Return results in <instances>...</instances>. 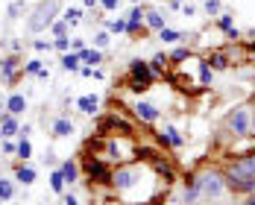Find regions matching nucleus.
Returning a JSON list of instances; mask_svg holds the SVG:
<instances>
[{
	"label": "nucleus",
	"mask_w": 255,
	"mask_h": 205,
	"mask_svg": "<svg viewBox=\"0 0 255 205\" xmlns=\"http://www.w3.org/2000/svg\"><path fill=\"white\" fill-rule=\"evenodd\" d=\"M0 109H3V100H0Z\"/></svg>",
	"instance_id": "obj_45"
},
{
	"label": "nucleus",
	"mask_w": 255,
	"mask_h": 205,
	"mask_svg": "<svg viewBox=\"0 0 255 205\" xmlns=\"http://www.w3.org/2000/svg\"><path fill=\"white\" fill-rule=\"evenodd\" d=\"M21 132V126H18V120H15V114H3L0 117V138H12V135H18Z\"/></svg>",
	"instance_id": "obj_8"
},
{
	"label": "nucleus",
	"mask_w": 255,
	"mask_h": 205,
	"mask_svg": "<svg viewBox=\"0 0 255 205\" xmlns=\"http://www.w3.org/2000/svg\"><path fill=\"white\" fill-rule=\"evenodd\" d=\"M162 38L167 41V44H173V41H179V38H185L182 32H176V29H167V26H162Z\"/></svg>",
	"instance_id": "obj_24"
},
{
	"label": "nucleus",
	"mask_w": 255,
	"mask_h": 205,
	"mask_svg": "<svg viewBox=\"0 0 255 205\" xmlns=\"http://www.w3.org/2000/svg\"><path fill=\"white\" fill-rule=\"evenodd\" d=\"M15 153H18V156H21V159H23V161H26V159H29V156H32V147H29V141H26V138H23V141H21V144H18V150H15Z\"/></svg>",
	"instance_id": "obj_26"
},
{
	"label": "nucleus",
	"mask_w": 255,
	"mask_h": 205,
	"mask_svg": "<svg viewBox=\"0 0 255 205\" xmlns=\"http://www.w3.org/2000/svg\"><path fill=\"white\" fill-rule=\"evenodd\" d=\"M59 173L65 176V182H68V185H73V182H76V176H79V170H76V164H73V161H62Z\"/></svg>",
	"instance_id": "obj_13"
},
{
	"label": "nucleus",
	"mask_w": 255,
	"mask_h": 205,
	"mask_svg": "<svg viewBox=\"0 0 255 205\" xmlns=\"http://www.w3.org/2000/svg\"><path fill=\"white\" fill-rule=\"evenodd\" d=\"M3 109H6L9 114H15V117H18V114H23V112H26V97H23V94H12V97L3 103Z\"/></svg>",
	"instance_id": "obj_7"
},
{
	"label": "nucleus",
	"mask_w": 255,
	"mask_h": 205,
	"mask_svg": "<svg viewBox=\"0 0 255 205\" xmlns=\"http://www.w3.org/2000/svg\"><path fill=\"white\" fill-rule=\"evenodd\" d=\"M132 3H138V0H132Z\"/></svg>",
	"instance_id": "obj_46"
},
{
	"label": "nucleus",
	"mask_w": 255,
	"mask_h": 205,
	"mask_svg": "<svg viewBox=\"0 0 255 205\" xmlns=\"http://www.w3.org/2000/svg\"><path fill=\"white\" fill-rule=\"evenodd\" d=\"M129 70H132V85H129V88H132V91H138V94H141V91H147V88H150V79H153V70H150L141 59H132Z\"/></svg>",
	"instance_id": "obj_2"
},
{
	"label": "nucleus",
	"mask_w": 255,
	"mask_h": 205,
	"mask_svg": "<svg viewBox=\"0 0 255 205\" xmlns=\"http://www.w3.org/2000/svg\"><path fill=\"white\" fill-rule=\"evenodd\" d=\"M62 203H65V205H79V200H76V197H70V194H65V197H62Z\"/></svg>",
	"instance_id": "obj_38"
},
{
	"label": "nucleus",
	"mask_w": 255,
	"mask_h": 205,
	"mask_svg": "<svg viewBox=\"0 0 255 205\" xmlns=\"http://www.w3.org/2000/svg\"><path fill=\"white\" fill-rule=\"evenodd\" d=\"M200 191H203L206 197H220V191H223V179H220L217 173H209V176L200 179Z\"/></svg>",
	"instance_id": "obj_6"
},
{
	"label": "nucleus",
	"mask_w": 255,
	"mask_h": 205,
	"mask_svg": "<svg viewBox=\"0 0 255 205\" xmlns=\"http://www.w3.org/2000/svg\"><path fill=\"white\" fill-rule=\"evenodd\" d=\"M206 62H209V65H211V68H217V70H223V68H226V65H229V62H226V56H220V53H214V56H209V59H206Z\"/></svg>",
	"instance_id": "obj_25"
},
{
	"label": "nucleus",
	"mask_w": 255,
	"mask_h": 205,
	"mask_svg": "<svg viewBox=\"0 0 255 205\" xmlns=\"http://www.w3.org/2000/svg\"><path fill=\"white\" fill-rule=\"evenodd\" d=\"M164 65H167V59H164V56H156V59H153V73H162Z\"/></svg>",
	"instance_id": "obj_31"
},
{
	"label": "nucleus",
	"mask_w": 255,
	"mask_h": 205,
	"mask_svg": "<svg viewBox=\"0 0 255 205\" xmlns=\"http://www.w3.org/2000/svg\"><path fill=\"white\" fill-rule=\"evenodd\" d=\"M85 173H88L94 182H100V185L112 182V173H109V167H106L103 161H97V159H85Z\"/></svg>",
	"instance_id": "obj_5"
},
{
	"label": "nucleus",
	"mask_w": 255,
	"mask_h": 205,
	"mask_svg": "<svg viewBox=\"0 0 255 205\" xmlns=\"http://www.w3.org/2000/svg\"><path fill=\"white\" fill-rule=\"evenodd\" d=\"M82 3H85V6H97L100 0H82Z\"/></svg>",
	"instance_id": "obj_43"
},
{
	"label": "nucleus",
	"mask_w": 255,
	"mask_h": 205,
	"mask_svg": "<svg viewBox=\"0 0 255 205\" xmlns=\"http://www.w3.org/2000/svg\"><path fill=\"white\" fill-rule=\"evenodd\" d=\"M38 70H41V62H38V59L26 62V68H23V73H38Z\"/></svg>",
	"instance_id": "obj_34"
},
{
	"label": "nucleus",
	"mask_w": 255,
	"mask_h": 205,
	"mask_svg": "<svg viewBox=\"0 0 255 205\" xmlns=\"http://www.w3.org/2000/svg\"><path fill=\"white\" fill-rule=\"evenodd\" d=\"M250 123H253V114H250L247 109H238V112L232 114V120H229V129H232L238 138H244V135H250Z\"/></svg>",
	"instance_id": "obj_4"
},
{
	"label": "nucleus",
	"mask_w": 255,
	"mask_h": 205,
	"mask_svg": "<svg viewBox=\"0 0 255 205\" xmlns=\"http://www.w3.org/2000/svg\"><path fill=\"white\" fill-rule=\"evenodd\" d=\"M147 23H150L153 29H162V26H164V15H162V12H147Z\"/></svg>",
	"instance_id": "obj_22"
},
{
	"label": "nucleus",
	"mask_w": 255,
	"mask_h": 205,
	"mask_svg": "<svg viewBox=\"0 0 255 205\" xmlns=\"http://www.w3.org/2000/svg\"><path fill=\"white\" fill-rule=\"evenodd\" d=\"M15 76V59H6L3 62V79H12Z\"/></svg>",
	"instance_id": "obj_28"
},
{
	"label": "nucleus",
	"mask_w": 255,
	"mask_h": 205,
	"mask_svg": "<svg viewBox=\"0 0 255 205\" xmlns=\"http://www.w3.org/2000/svg\"><path fill=\"white\" fill-rule=\"evenodd\" d=\"M15 197V185L9 179H0V203H9Z\"/></svg>",
	"instance_id": "obj_19"
},
{
	"label": "nucleus",
	"mask_w": 255,
	"mask_h": 205,
	"mask_svg": "<svg viewBox=\"0 0 255 205\" xmlns=\"http://www.w3.org/2000/svg\"><path fill=\"white\" fill-rule=\"evenodd\" d=\"M79 59H82V62H88V65H97V62H103L100 50H79Z\"/></svg>",
	"instance_id": "obj_21"
},
{
	"label": "nucleus",
	"mask_w": 255,
	"mask_h": 205,
	"mask_svg": "<svg viewBox=\"0 0 255 205\" xmlns=\"http://www.w3.org/2000/svg\"><path fill=\"white\" fill-rule=\"evenodd\" d=\"M15 179H18L21 185H32V182H35V170H32V167H18V170H15Z\"/></svg>",
	"instance_id": "obj_15"
},
{
	"label": "nucleus",
	"mask_w": 255,
	"mask_h": 205,
	"mask_svg": "<svg viewBox=\"0 0 255 205\" xmlns=\"http://www.w3.org/2000/svg\"><path fill=\"white\" fill-rule=\"evenodd\" d=\"M65 185H68V182H65V176H62L59 170H53V173H50V188H53L56 194H65Z\"/></svg>",
	"instance_id": "obj_18"
},
{
	"label": "nucleus",
	"mask_w": 255,
	"mask_h": 205,
	"mask_svg": "<svg viewBox=\"0 0 255 205\" xmlns=\"http://www.w3.org/2000/svg\"><path fill=\"white\" fill-rule=\"evenodd\" d=\"M244 205H255V197H250V200H247V203H244Z\"/></svg>",
	"instance_id": "obj_44"
},
{
	"label": "nucleus",
	"mask_w": 255,
	"mask_h": 205,
	"mask_svg": "<svg viewBox=\"0 0 255 205\" xmlns=\"http://www.w3.org/2000/svg\"><path fill=\"white\" fill-rule=\"evenodd\" d=\"M53 47H56V50H62V53H65V50H68V47H70V44H68V38H65V35H62V38H56V41H53Z\"/></svg>",
	"instance_id": "obj_35"
},
{
	"label": "nucleus",
	"mask_w": 255,
	"mask_h": 205,
	"mask_svg": "<svg viewBox=\"0 0 255 205\" xmlns=\"http://www.w3.org/2000/svg\"><path fill=\"white\" fill-rule=\"evenodd\" d=\"M182 59H188V50H185V47H179V50L173 53V62H182Z\"/></svg>",
	"instance_id": "obj_37"
},
{
	"label": "nucleus",
	"mask_w": 255,
	"mask_h": 205,
	"mask_svg": "<svg viewBox=\"0 0 255 205\" xmlns=\"http://www.w3.org/2000/svg\"><path fill=\"white\" fill-rule=\"evenodd\" d=\"M235 191H241V194H253L255 191V176L253 179H238V182H229Z\"/></svg>",
	"instance_id": "obj_17"
},
{
	"label": "nucleus",
	"mask_w": 255,
	"mask_h": 205,
	"mask_svg": "<svg viewBox=\"0 0 255 205\" xmlns=\"http://www.w3.org/2000/svg\"><path fill=\"white\" fill-rule=\"evenodd\" d=\"M220 26H223V29H232V18H229V15H223V18H220Z\"/></svg>",
	"instance_id": "obj_39"
},
{
	"label": "nucleus",
	"mask_w": 255,
	"mask_h": 205,
	"mask_svg": "<svg viewBox=\"0 0 255 205\" xmlns=\"http://www.w3.org/2000/svg\"><path fill=\"white\" fill-rule=\"evenodd\" d=\"M79 18H82V9H79V6H68V9H65V21H68L70 26L79 23Z\"/></svg>",
	"instance_id": "obj_20"
},
{
	"label": "nucleus",
	"mask_w": 255,
	"mask_h": 205,
	"mask_svg": "<svg viewBox=\"0 0 255 205\" xmlns=\"http://www.w3.org/2000/svg\"><path fill=\"white\" fill-rule=\"evenodd\" d=\"M73 50L79 53V50H85V44H82V38H73Z\"/></svg>",
	"instance_id": "obj_41"
},
{
	"label": "nucleus",
	"mask_w": 255,
	"mask_h": 205,
	"mask_svg": "<svg viewBox=\"0 0 255 205\" xmlns=\"http://www.w3.org/2000/svg\"><path fill=\"white\" fill-rule=\"evenodd\" d=\"M162 138H167V144H173V147H182V135H179V132H176L173 126H167Z\"/></svg>",
	"instance_id": "obj_23"
},
{
	"label": "nucleus",
	"mask_w": 255,
	"mask_h": 205,
	"mask_svg": "<svg viewBox=\"0 0 255 205\" xmlns=\"http://www.w3.org/2000/svg\"><path fill=\"white\" fill-rule=\"evenodd\" d=\"M109 29H112V32H123V29H126V21H123V18H117V21H109Z\"/></svg>",
	"instance_id": "obj_29"
},
{
	"label": "nucleus",
	"mask_w": 255,
	"mask_h": 205,
	"mask_svg": "<svg viewBox=\"0 0 255 205\" xmlns=\"http://www.w3.org/2000/svg\"><path fill=\"white\" fill-rule=\"evenodd\" d=\"M135 114H138L141 120H147V123H153V120H159V109H156L153 103H144V100H141V103L135 106Z\"/></svg>",
	"instance_id": "obj_9"
},
{
	"label": "nucleus",
	"mask_w": 255,
	"mask_h": 205,
	"mask_svg": "<svg viewBox=\"0 0 255 205\" xmlns=\"http://www.w3.org/2000/svg\"><path fill=\"white\" fill-rule=\"evenodd\" d=\"M112 182L120 188V191H126V188H132V182H135V176L129 173V170H117L115 176H112Z\"/></svg>",
	"instance_id": "obj_12"
},
{
	"label": "nucleus",
	"mask_w": 255,
	"mask_h": 205,
	"mask_svg": "<svg viewBox=\"0 0 255 205\" xmlns=\"http://www.w3.org/2000/svg\"><path fill=\"white\" fill-rule=\"evenodd\" d=\"M255 176V156H247L241 161H235L226 173V182H238V179H253Z\"/></svg>",
	"instance_id": "obj_3"
},
{
	"label": "nucleus",
	"mask_w": 255,
	"mask_h": 205,
	"mask_svg": "<svg viewBox=\"0 0 255 205\" xmlns=\"http://www.w3.org/2000/svg\"><path fill=\"white\" fill-rule=\"evenodd\" d=\"M100 6H103V9H109V12H115V9L120 6V0H100Z\"/></svg>",
	"instance_id": "obj_36"
},
{
	"label": "nucleus",
	"mask_w": 255,
	"mask_h": 205,
	"mask_svg": "<svg viewBox=\"0 0 255 205\" xmlns=\"http://www.w3.org/2000/svg\"><path fill=\"white\" fill-rule=\"evenodd\" d=\"M73 132H76L73 120H68V117H56V120H53V135H59V138H68V135H73Z\"/></svg>",
	"instance_id": "obj_10"
},
{
	"label": "nucleus",
	"mask_w": 255,
	"mask_h": 205,
	"mask_svg": "<svg viewBox=\"0 0 255 205\" xmlns=\"http://www.w3.org/2000/svg\"><path fill=\"white\" fill-rule=\"evenodd\" d=\"M76 106H79V112H82V114H94V112H97V106H100V100H97L94 94H88V97H79V100H76Z\"/></svg>",
	"instance_id": "obj_11"
},
{
	"label": "nucleus",
	"mask_w": 255,
	"mask_h": 205,
	"mask_svg": "<svg viewBox=\"0 0 255 205\" xmlns=\"http://www.w3.org/2000/svg\"><path fill=\"white\" fill-rule=\"evenodd\" d=\"M200 79H203V85H211V65H209V62H203V68H200Z\"/></svg>",
	"instance_id": "obj_27"
},
{
	"label": "nucleus",
	"mask_w": 255,
	"mask_h": 205,
	"mask_svg": "<svg viewBox=\"0 0 255 205\" xmlns=\"http://www.w3.org/2000/svg\"><path fill=\"white\" fill-rule=\"evenodd\" d=\"M144 15H147V12H141V9L135 6V9L129 12V21H126V29H129V32H138V26H141V18H144Z\"/></svg>",
	"instance_id": "obj_14"
},
{
	"label": "nucleus",
	"mask_w": 255,
	"mask_h": 205,
	"mask_svg": "<svg viewBox=\"0 0 255 205\" xmlns=\"http://www.w3.org/2000/svg\"><path fill=\"white\" fill-rule=\"evenodd\" d=\"M15 150H18V147H15V144H9V141H6V144H3V153H9V156H12V153H15Z\"/></svg>",
	"instance_id": "obj_42"
},
{
	"label": "nucleus",
	"mask_w": 255,
	"mask_h": 205,
	"mask_svg": "<svg viewBox=\"0 0 255 205\" xmlns=\"http://www.w3.org/2000/svg\"><path fill=\"white\" fill-rule=\"evenodd\" d=\"M206 9H209V12H217V9H220V0H209Z\"/></svg>",
	"instance_id": "obj_40"
},
{
	"label": "nucleus",
	"mask_w": 255,
	"mask_h": 205,
	"mask_svg": "<svg viewBox=\"0 0 255 205\" xmlns=\"http://www.w3.org/2000/svg\"><path fill=\"white\" fill-rule=\"evenodd\" d=\"M56 12H59V0H44V3L29 15V21H26L29 32H41V29H47V26L53 23Z\"/></svg>",
	"instance_id": "obj_1"
},
{
	"label": "nucleus",
	"mask_w": 255,
	"mask_h": 205,
	"mask_svg": "<svg viewBox=\"0 0 255 205\" xmlns=\"http://www.w3.org/2000/svg\"><path fill=\"white\" fill-rule=\"evenodd\" d=\"M79 62H82L79 53H65V56H62V68H65V70H79Z\"/></svg>",
	"instance_id": "obj_16"
},
{
	"label": "nucleus",
	"mask_w": 255,
	"mask_h": 205,
	"mask_svg": "<svg viewBox=\"0 0 255 205\" xmlns=\"http://www.w3.org/2000/svg\"><path fill=\"white\" fill-rule=\"evenodd\" d=\"M94 41H97V47H109V41H112V38H109V32H97V35H94Z\"/></svg>",
	"instance_id": "obj_33"
},
{
	"label": "nucleus",
	"mask_w": 255,
	"mask_h": 205,
	"mask_svg": "<svg viewBox=\"0 0 255 205\" xmlns=\"http://www.w3.org/2000/svg\"><path fill=\"white\" fill-rule=\"evenodd\" d=\"M50 26H53V32H56L59 38H62V35H68V21H59V23H50Z\"/></svg>",
	"instance_id": "obj_30"
},
{
	"label": "nucleus",
	"mask_w": 255,
	"mask_h": 205,
	"mask_svg": "<svg viewBox=\"0 0 255 205\" xmlns=\"http://www.w3.org/2000/svg\"><path fill=\"white\" fill-rule=\"evenodd\" d=\"M23 9H26V6H23V0H15V3L9 6V18H15V15H18V12H23Z\"/></svg>",
	"instance_id": "obj_32"
}]
</instances>
